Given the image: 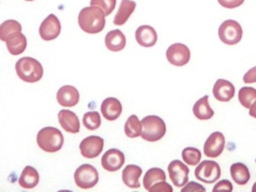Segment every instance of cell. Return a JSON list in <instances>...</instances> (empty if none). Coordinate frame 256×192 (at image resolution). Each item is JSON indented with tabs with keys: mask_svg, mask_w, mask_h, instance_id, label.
Segmentation results:
<instances>
[{
	"mask_svg": "<svg viewBox=\"0 0 256 192\" xmlns=\"http://www.w3.org/2000/svg\"><path fill=\"white\" fill-rule=\"evenodd\" d=\"M105 14L103 10L96 6H86L81 10L78 16V23L84 32L94 34L104 29Z\"/></svg>",
	"mask_w": 256,
	"mask_h": 192,
	"instance_id": "6da1fadb",
	"label": "cell"
},
{
	"mask_svg": "<svg viewBox=\"0 0 256 192\" xmlns=\"http://www.w3.org/2000/svg\"><path fill=\"white\" fill-rule=\"evenodd\" d=\"M16 70L22 80L30 83L40 80L44 73L41 64L38 60L29 56L22 57L17 61Z\"/></svg>",
	"mask_w": 256,
	"mask_h": 192,
	"instance_id": "7a4b0ae2",
	"label": "cell"
},
{
	"mask_svg": "<svg viewBox=\"0 0 256 192\" xmlns=\"http://www.w3.org/2000/svg\"><path fill=\"white\" fill-rule=\"evenodd\" d=\"M64 142L62 132L57 128L46 126L42 128L38 133L36 142L39 147L48 152L59 150Z\"/></svg>",
	"mask_w": 256,
	"mask_h": 192,
	"instance_id": "3957f363",
	"label": "cell"
},
{
	"mask_svg": "<svg viewBox=\"0 0 256 192\" xmlns=\"http://www.w3.org/2000/svg\"><path fill=\"white\" fill-rule=\"evenodd\" d=\"M142 130L141 137L148 142H156L166 134V126L162 118L157 116L150 115L144 117L141 120Z\"/></svg>",
	"mask_w": 256,
	"mask_h": 192,
	"instance_id": "277c9868",
	"label": "cell"
},
{
	"mask_svg": "<svg viewBox=\"0 0 256 192\" xmlns=\"http://www.w3.org/2000/svg\"><path fill=\"white\" fill-rule=\"evenodd\" d=\"M220 40L228 45L238 43L242 36V30L240 24L233 20H227L222 23L218 29Z\"/></svg>",
	"mask_w": 256,
	"mask_h": 192,
	"instance_id": "5b68a950",
	"label": "cell"
},
{
	"mask_svg": "<svg viewBox=\"0 0 256 192\" xmlns=\"http://www.w3.org/2000/svg\"><path fill=\"white\" fill-rule=\"evenodd\" d=\"M98 173L92 165H80L74 173V182L79 188L88 189L94 186L98 181Z\"/></svg>",
	"mask_w": 256,
	"mask_h": 192,
	"instance_id": "8992f818",
	"label": "cell"
},
{
	"mask_svg": "<svg viewBox=\"0 0 256 192\" xmlns=\"http://www.w3.org/2000/svg\"><path fill=\"white\" fill-rule=\"evenodd\" d=\"M221 170L219 164L215 161L204 160L195 168L196 178L206 184H212L219 179Z\"/></svg>",
	"mask_w": 256,
	"mask_h": 192,
	"instance_id": "52a82bcc",
	"label": "cell"
},
{
	"mask_svg": "<svg viewBox=\"0 0 256 192\" xmlns=\"http://www.w3.org/2000/svg\"><path fill=\"white\" fill-rule=\"evenodd\" d=\"M166 57L168 62L174 66H181L190 60V52L188 47L182 43H175L166 50Z\"/></svg>",
	"mask_w": 256,
	"mask_h": 192,
	"instance_id": "ba28073f",
	"label": "cell"
},
{
	"mask_svg": "<svg viewBox=\"0 0 256 192\" xmlns=\"http://www.w3.org/2000/svg\"><path fill=\"white\" fill-rule=\"evenodd\" d=\"M168 170L169 177L176 186L181 188L188 182L190 170L180 160H172L168 166Z\"/></svg>",
	"mask_w": 256,
	"mask_h": 192,
	"instance_id": "9c48e42d",
	"label": "cell"
},
{
	"mask_svg": "<svg viewBox=\"0 0 256 192\" xmlns=\"http://www.w3.org/2000/svg\"><path fill=\"white\" fill-rule=\"evenodd\" d=\"M104 139L97 136H90L84 138L80 144L82 155L88 158L98 156L102 152Z\"/></svg>",
	"mask_w": 256,
	"mask_h": 192,
	"instance_id": "30bf717a",
	"label": "cell"
},
{
	"mask_svg": "<svg viewBox=\"0 0 256 192\" xmlns=\"http://www.w3.org/2000/svg\"><path fill=\"white\" fill-rule=\"evenodd\" d=\"M225 144V138L220 132L212 133L204 145V153L208 158H216L222 152Z\"/></svg>",
	"mask_w": 256,
	"mask_h": 192,
	"instance_id": "8fae6325",
	"label": "cell"
},
{
	"mask_svg": "<svg viewBox=\"0 0 256 192\" xmlns=\"http://www.w3.org/2000/svg\"><path fill=\"white\" fill-rule=\"evenodd\" d=\"M60 23L58 18L52 14H49L42 22L39 28V34L44 40L55 39L60 32Z\"/></svg>",
	"mask_w": 256,
	"mask_h": 192,
	"instance_id": "7c38bea8",
	"label": "cell"
},
{
	"mask_svg": "<svg viewBox=\"0 0 256 192\" xmlns=\"http://www.w3.org/2000/svg\"><path fill=\"white\" fill-rule=\"evenodd\" d=\"M125 162L124 153L116 148H110L105 152L101 159L103 168L108 172L120 169Z\"/></svg>",
	"mask_w": 256,
	"mask_h": 192,
	"instance_id": "4fadbf2b",
	"label": "cell"
},
{
	"mask_svg": "<svg viewBox=\"0 0 256 192\" xmlns=\"http://www.w3.org/2000/svg\"><path fill=\"white\" fill-rule=\"evenodd\" d=\"M235 88L233 84L228 80L218 79L215 82L212 93L214 97L220 102L230 101L234 96Z\"/></svg>",
	"mask_w": 256,
	"mask_h": 192,
	"instance_id": "5bb4252c",
	"label": "cell"
},
{
	"mask_svg": "<svg viewBox=\"0 0 256 192\" xmlns=\"http://www.w3.org/2000/svg\"><path fill=\"white\" fill-rule=\"evenodd\" d=\"M80 94L77 89L70 85L62 86L56 94L58 102L65 107H72L79 101Z\"/></svg>",
	"mask_w": 256,
	"mask_h": 192,
	"instance_id": "9a60e30c",
	"label": "cell"
},
{
	"mask_svg": "<svg viewBox=\"0 0 256 192\" xmlns=\"http://www.w3.org/2000/svg\"><path fill=\"white\" fill-rule=\"evenodd\" d=\"M5 42L8 52L14 56L22 53L27 45L26 37L20 31L9 34Z\"/></svg>",
	"mask_w": 256,
	"mask_h": 192,
	"instance_id": "2e32d148",
	"label": "cell"
},
{
	"mask_svg": "<svg viewBox=\"0 0 256 192\" xmlns=\"http://www.w3.org/2000/svg\"><path fill=\"white\" fill-rule=\"evenodd\" d=\"M58 116L59 123L64 130L72 134L79 132L80 124L74 112L68 110H62Z\"/></svg>",
	"mask_w": 256,
	"mask_h": 192,
	"instance_id": "e0dca14e",
	"label": "cell"
},
{
	"mask_svg": "<svg viewBox=\"0 0 256 192\" xmlns=\"http://www.w3.org/2000/svg\"><path fill=\"white\" fill-rule=\"evenodd\" d=\"M103 116L110 121L117 119L122 112V106L118 99L109 97L104 99L100 106Z\"/></svg>",
	"mask_w": 256,
	"mask_h": 192,
	"instance_id": "ac0fdd59",
	"label": "cell"
},
{
	"mask_svg": "<svg viewBox=\"0 0 256 192\" xmlns=\"http://www.w3.org/2000/svg\"><path fill=\"white\" fill-rule=\"evenodd\" d=\"M135 38L138 43L145 48L154 46L158 39L156 31L149 25L140 26L136 30Z\"/></svg>",
	"mask_w": 256,
	"mask_h": 192,
	"instance_id": "d6986e66",
	"label": "cell"
},
{
	"mask_svg": "<svg viewBox=\"0 0 256 192\" xmlns=\"http://www.w3.org/2000/svg\"><path fill=\"white\" fill-rule=\"evenodd\" d=\"M140 167L135 164L127 165L122 172V180L124 183L132 188L140 187L138 179L142 174Z\"/></svg>",
	"mask_w": 256,
	"mask_h": 192,
	"instance_id": "ffe728a7",
	"label": "cell"
},
{
	"mask_svg": "<svg viewBox=\"0 0 256 192\" xmlns=\"http://www.w3.org/2000/svg\"><path fill=\"white\" fill-rule=\"evenodd\" d=\"M104 42L108 50L112 52H118L124 49L126 44L124 34L119 29L108 32L105 36Z\"/></svg>",
	"mask_w": 256,
	"mask_h": 192,
	"instance_id": "44dd1931",
	"label": "cell"
},
{
	"mask_svg": "<svg viewBox=\"0 0 256 192\" xmlns=\"http://www.w3.org/2000/svg\"><path fill=\"white\" fill-rule=\"evenodd\" d=\"M136 6V2L133 0H122L114 19V24L122 26L126 23L134 12Z\"/></svg>",
	"mask_w": 256,
	"mask_h": 192,
	"instance_id": "7402d4cb",
	"label": "cell"
},
{
	"mask_svg": "<svg viewBox=\"0 0 256 192\" xmlns=\"http://www.w3.org/2000/svg\"><path fill=\"white\" fill-rule=\"evenodd\" d=\"M39 174L32 166H26L22 170L18 179L19 184L26 189L34 188L38 183Z\"/></svg>",
	"mask_w": 256,
	"mask_h": 192,
	"instance_id": "603a6c76",
	"label": "cell"
},
{
	"mask_svg": "<svg viewBox=\"0 0 256 192\" xmlns=\"http://www.w3.org/2000/svg\"><path fill=\"white\" fill-rule=\"evenodd\" d=\"M208 98V95L204 96L198 100L193 106V113L199 120H208L214 114V111L209 105Z\"/></svg>",
	"mask_w": 256,
	"mask_h": 192,
	"instance_id": "cb8c5ba5",
	"label": "cell"
},
{
	"mask_svg": "<svg viewBox=\"0 0 256 192\" xmlns=\"http://www.w3.org/2000/svg\"><path fill=\"white\" fill-rule=\"evenodd\" d=\"M230 172L233 180L239 185L246 184L250 178V173L247 166L240 162L231 165Z\"/></svg>",
	"mask_w": 256,
	"mask_h": 192,
	"instance_id": "d4e9b609",
	"label": "cell"
},
{
	"mask_svg": "<svg viewBox=\"0 0 256 192\" xmlns=\"http://www.w3.org/2000/svg\"><path fill=\"white\" fill-rule=\"evenodd\" d=\"M166 176L164 172L158 168H152L145 173L143 178V186L146 190L149 189L154 184L160 182L166 181Z\"/></svg>",
	"mask_w": 256,
	"mask_h": 192,
	"instance_id": "484cf974",
	"label": "cell"
},
{
	"mask_svg": "<svg viewBox=\"0 0 256 192\" xmlns=\"http://www.w3.org/2000/svg\"><path fill=\"white\" fill-rule=\"evenodd\" d=\"M126 135L131 138L139 136L142 130V124L136 114H132L126 120L124 124Z\"/></svg>",
	"mask_w": 256,
	"mask_h": 192,
	"instance_id": "4316f807",
	"label": "cell"
},
{
	"mask_svg": "<svg viewBox=\"0 0 256 192\" xmlns=\"http://www.w3.org/2000/svg\"><path fill=\"white\" fill-rule=\"evenodd\" d=\"M238 98L242 106L249 108L256 100V89L250 86L242 87L238 91Z\"/></svg>",
	"mask_w": 256,
	"mask_h": 192,
	"instance_id": "83f0119b",
	"label": "cell"
},
{
	"mask_svg": "<svg viewBox=\"0 0 256 192\" xmlns=\"http://www.w3.org/2000/svg\"><path fill=\"white\" fill-rule=\"evenodd\" d=\"M183 160L188 165L195 166L198 164L201 158L200 151L194 147H186L182 152Z\"/></svg>",
	"mask_w": 256,
	"mask_h": 192,
	"instance_id": "f1b7e54d",
	"label": "cell"
},
{
	"mask_svg": "<svg viewBox=\"0 0 256 192\" xmlns=\"http://www.w3.org/2000/svg\"><path fill=\"white\" fill-rule=\"evenodd\" d=\"M84 126L88 130H94L100 125V116L98 112H88L85 113L82 118Z\"/></svg>",
	"mask_w": 256,
	"mask_h": 192,
	"instance_id": "f546056e",
	"label": "cell"
},
{
	"mask_svg": "<svg viewBox=\"0 0 256 192\" xmlns=\"http://www.w3.org/2000/svg\"><path fill=\"white\" fill-rule=\"evenodd\" d=\"M22 30L21 24L14 20H8L3 22L0 27V38L2 41L5 42L8 35L15 31Z\"/></svg>",
	"mask_w": 256,
	"mask_h": 192,
	"instance_id": "4dcf8cb0",
	"label": "cell"
},
{
	"mask_svg": "<svg viewBox=\"0 0 256 192\" xmlns=\"http://www.w3.org/2000/svg\"><path fill=\"white\" fill-rule=\"evenodd\" d=\"M116 0H91L90 6H96L102 8L105 16L110 14L115 8Z\"/></svg>",
	"mask_w": 256,
	"mask_h": 192,
	"instance_id": "1f68e13d",
	"label": "cell"
},
{
	"mask_svg": "<svg viewBox=\"0 0 256 192\" xmlns=\"http://www.w3.org/2000/svg\"><path fill=\"white\" fill-rule=\"evenodd\" d=\"M172 188L171 185L166 181H160L154 184L151 186L148 192H172Z\"/></svg>",
	"mask_w": 256,
	"mask_h": 192,
	"instance_id": "d6a6232c",
	"label": "cell"
},
{
	"mask_svg": "<svg viewBox=\"0 0 256 192\" xmlns=\"http://www.w3.org/2000/svg\"><path fill=\"white\" fill-rule=\"evenodd\" d=\"M233 186L231 182L227 180H222L218 182L214 186L212 192L227 190L232 192Z\"/></svg>",
	"mask_w": 256,
	"mask_h": 192,
	"instance_id": "836d02e7",
	"label": "cell"
},
{
	"mask_svg": "<svg viewBox=\"0 0 256 192\" xmlns=\"http://www.w3.org/2000/svg\"><path fill=\"white\" fill-rule=\"evenodd\" d=\"M205 188L200 184L194 181L188 182L180 192H206Z\"/></svg>",
	"mask_w": 256,
	"mask_h": 192,
	"instance_id": "e575fe53",
	"label": "cell"
},
{
	"mask_svg": "<svg viewBox=\"0 0 256 192\" xmlns=\"http://www.w3.org/2000/svg\"><path fill=\"white\" fill-rule=\"evenodd\" d=\"M218 3L227 8H234L242 5L244 0H218Z\"/></svg>",
	"mask_w": 256,
	"mask_h": 192,
	"instance_id": "d590c367",
	"label": "cell"
},
{
	"mask_svg": "<svg viewBox=\"0 0 256 192\" xmlns=\"http://www.w3.org/2000/svg\"><path fill=\"white\" fill-rule=\"evenodd\" d=\"M243 80L246 84L256 82V66L250 69L244 76Z\"/></svg>",
	"mask_w": 256,
	"mask_h": 192,
	"instance_id": "8d00e7d4",
	"label": "cell"
},
{
	"mask_svg": "<svg viewBox=\"0 0 256 192\" xmlns=\"http://www.w3.org/2000/svg\"><path fill=\"white\" fill-rule=\"evenodd\" d=\"M248 114L250 116L256 118V100L250 106Z\"/></svg>",
	"mask_w": 256,
	"mask_h": 192,
	"instance_id": "74e56055",
	"label": "cell"
},
{
	"mask_svg": "<svg viewBox=\"0 0 256 192\" xmlns=\"http://www.w3.org/2000/svg\"><path fill=\"white\" fill-rule=\"evenodd\" d=\"M252 192H256V182L252 186Z\"/></svg>",
	"mask_w": 256,
	"mask_h": 192,
	"instance_id": "f35d334b",
	"label": "cell"
},
{
	"mask_svg": "<svg viewBox=\"0 0 256 192\" xmlns=\"http://www.w3.org/2000/svg\"><path fill=\"white\" fill-rule=\"evenodd\" d=\"M26 0V1H33L34 0Z\"/></svg>",
	"mask_w": 256,
	"mask_h": 192,
	"instance_id": "ab89813d",
	"label": "cell"
}]
</instances>
